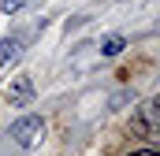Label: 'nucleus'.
<instances>
[{"label": "nucleus", "instance_id": "obj_1", "mask_svg": "<svg viewBox=\"0 0 160 156\" xmlns=\"http://www.w3.org/2000/svg\"><path fill=\"white\" fill-rule=\"evenodd\" d=\"M11 138H15L19 149H34V145H41V138H45V123L38 115H22V119L11 123Z\"/></svg>", "mask_w": 160, "mask_h": 156}, {"label": "nucleus", "instance_id": "obj_2", "mask_svg": "<svg viewBox=\"0 0 160 156\" xmlns=\"http://www.w3.org/2000/svg\"><path fill=\"white\" fill-rule=\"evenodd\" d=\"M130 130L142 134V138H157V108L153 104H142L134 112V119H130Z\"/></svg>", "mask_w": 160, "mask_h": 156}, {"label": "nucleus", "instance_id": "obj_3", "mask_svg": "<svg viewBox=\"0 0 160 156\" xmlns=\"http://www.w3.org/2000/svg\"><path fill=\"white\" fill-rule=\"evenodd\" d=\"M30 97H34V82H30V78H15V82L8 85V100H11V108L30 104Z\"/></svg>", "mask_w": 160, "mask_h": 156}, {"label": "nucleus", "instance_id": "obj_4", "mask_svg": "<svg viewBox=\"0 0 160 156\" xmlns=\"http://www.w3.org/2000/svg\"><path fill=\"white\" fill-rule=\"evenodd\" d=\"M19 56H22V41L19 37H0V67L15 63Z\"/></svg>", "mask_w": 160, "mask_h": 156}, {"label": "nucleus", "instance_id": "obj_5", "mask_svg": "<svg viewBox=\"0 0 160 156\" xmlns=\"http://www.w3.org/2000/svg\"><path fill=\"white\" fill-rule=\"evenodd\" d=\"M123 48H127V41H123V37H104V45H101L104 56H119Z\"/></svg>", "mask_w": 160, "mask_h": 156}, {"label": "nucleus", "instance_id": "obj_6", "mask_svg": "<svg viewBox=\"0 0 160 156\" xmlns=\"http://www.w3.org/2000/svg\"><path fill=\"white\" fill-rule=\"evenodd\" d=\"M0 7H4V15H11V11H19V7H22V0H4Z\"/></svg>", "mask_w": 160, "mask_h": 156}, {"label": "nucleus", "instance_id": "obj_7", "mask_svg": "<svg viewBox=\"0 0 160 156\" xmlns=\"http://www.w3.org/2000/svg\"><path fill=\"white\" fill-rule=\"evenodd\" d=\"M130 156H157V153H149V149H145V153H130Z\"/></svg>", "mask_w": 160, "mask_h": 156}]
</instances>
